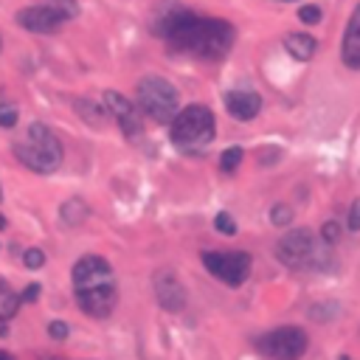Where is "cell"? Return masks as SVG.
I'll return each mask as SVG.
<instances>
[{
  "label": "cell",
  "mask_w": 360,
  "mask_h": 360,
  "mask_svg": "<svg viewBox=\"0 0 360 360\" xmlns=\"http://www.w3.org/2000/svg\"><path fill=\"white\" fill-rule=\"evenodd\" d=\"M152 31L163 37L172 51L194 56V59H208V62L225 59L236 39V31L228 20L202 17L188 8H177L174 3H166Z\"/></svg>",
  "instance_id": "6da1fadb"
},
{
  "label": "cell",
  "mask_w": 360,
  "mask_h": 360,
  "mask_svg": "<svg viewBox=\"0 0 360 360\" xmlns=\"http://www.w3.org/2000/svg\"><path fill=\"white\" fill-rule=\"evenodd\" d=\"M73 295H76V304L84 315L90 318H110L115 304H118V287H115V273L110 267L107 259L90 253V256H82L76 264H73Z\"/></svg>",
  "instance_id": "7a4b0ae2"
},
{
  "label": "cell",
  "mask_w": 360,
  "mask_h": 360,
  "mask_svg": "<svg viewBox=\"0 0 360 360\" xmlns=\"http://www.w3.org/2000/svg\"><path fill=\"white\" fill-rule=\"evenodd\" d=\"M276 259L290 270H307V273H332V270H338L335 253L309 228L287 231L276 245Z\"/></svg>",
  "instance_id": "3957f363"
},
{
  "label": "cell",
  "mask_w": 360,
  "mask_h": 360,
  "mask_svg": "<svg viewBox=\"0 0 360 360\" xmlns=\"http://www.w3.org/2000/svg\"><path fill=\"white\" fill-rule=\"evenodd\" d=\"M214 135H217V121H214V112L205 104H188V107H183L174 115V121L169 124V141L183 155H200V152H205L211 146Z\"/></svg>",
  "instance_id": "277c9868"
},
{
  "label": "cell",
  "mask_w": 360,
  "mask_h": 360,
  "mask_svg": "<svg viewBox=\"0 0 360 360\" xmlns=\"http://www.w3.org/2000/svg\"><path fill=\"white\" fill-rule=\"evenodd\" d=\"M14 155L22 166H28L37 174H51L62 166V143L53 135L51 127L34 121L20 141H14Z\"/></svg>",
  "instance_id": "5b68a950"
},
{
  "label": "cell",
  "mask_w": 360,
  "mask_h": 360,
  "mask_svg": "<svg viewBox=\"0 0 360 360\" xmlns=\"http://www.w3.org/2000/svg\"><path fill=\"white\" fill-rule=\"evenodd\" d=\"M135 96H138V110L158 124H172L174 115L180 112V93L163 76H143L135 84Z\"/></svg>",
  "instance_id": "8992f818"
},
{
  "label": "cell",
  "mask_w": 360,
  "mask_h": 360,
  "mask_svg": "<svg viewBox=\"0 0 360 360\" xmlns=\"http://www.w3.org/2000/svg\"><path fill=\"white\" fill-rule=\"evenodd\" d=\"M307 332L301 326H278L253 340L256 352L267 360H301L307 352Z\"/></svg>",
  "instance_id": "52a82bcc"
},
{
  "label": "cell",
  "mask_w": 360,
  "mask_h": 360,
  "mask_svg": "<svg viewBox=\"0 0 360 360\" xmlns=\"http://www.w3.org/2000/svg\"><path fill=\"white\" fill-rule=\"evenodd\" d=\"M200 259H202L205 270L228 287H242L248 281L250 264H253L248 250H202Z\"/></svg>",
  "instance_id": "ba28073f"
},
{
  "label": "cell",
  "mask_w": 360,
  "mask_h": 360,
  "mask_svg": "<svg viewBox=\"0 0 360 360\" xmlns=\"http://www.w3.org/2000/svg\"><path fill=\"white\" fill-rule=\"evenodd\" d=\"M104 107H107V112L118 121L121 132H124L129 141H135V138H141V135H143L141 115H138L135 104H132L127 96H121L118 90H104Z\"/></svg>",
  "instance_id": "9c48e42d"
},
{
  "label": "cell",
  "mask_w": 360,
  "mask_h": 360,
  "mask_svg": "<svg viewBox=\"0 0 360 360\" xmlns=\"http://www.w3.org/2000/svg\"><path fill=\"white\" fill-rule=\"evenodd\" d=\"M152 287H155V301L166 312H180L186 307V287L172 270H158L152 278Z\"/></svg>",
  "instance_id": "30bf717a"
},
{
  "label": "cell",
  "mask_w": 360,
  "mask_h": 360,
  "mask_svg": "<svg viewBox=\"0 0 360 360\" xmlns=\"http://www.w3.org/2000/svg\"><path fill=\"white\" fill-rule=\"evenodd\" d=\"M17 22L25 28V31H34V34H53L62 28L65 17L59 11H53L51 6L39 3V6H25L17 11Z\"/></svg>",
  "instance_id": "8fae6325"
},
{
  "label": "cell",
  "mask_w": 360,
  "mask_h": 360,
  "mask_svg": "<svg viewBox=\"0 0 360 360\" xmlns=\"http://www.w3.org/2000/svg\"><path fill=\"white\" fill-rule=\"evenodd\" d=\"M222 101H225V110L231 112V118H236V121H253L262 112V96L248 87L228 90L222 96Z\"/></svg>",
  "instance_id": "7c38bea8"
},
{
  "label": "cell",
  "mask_w": 360,
  "mask_h": 360,
  "mask_svg": "<svg viewBox=\"0 0 360 360\" xmlns=\"http://www.w3.org/2000/svg\"><path fill=\"white\" fill-rule=\"evenodd\" d=\"M340 59L349 70H360V3L354 6L346 31H343V42H340Z\"/></svg>",
  "instance_id": "4fadbf2b"
},
{
  "label": "cell",
  "mask_w": 360,
  "mask_h": 360,
  "mask_svg": "<svg viewBox=\"0 0 360 360\" xmlns=\"http://www.w3.org/2000/svg\"><path fill=\"white\" fill-rule=\"evenodd\" d=\"M284 51L298 62H309L315 56V51H318V42H315V37H309L304 31H295V34L284 37Z\"/></svg>",
  "instance_id": "5bb4252c"
},
{
  "label": "cell",
  "mask_w": 360,
  "mask_h": 360,
  "mask_svg": "<svg viewBox=\"0 0 360 360\" xmlns=\"http://www.w3.org/2000/svg\"><path fill=\"white\" fill-rule=\"evenodd\" d=\"M20 295L0 278V321H11L14 315H17V309H20Z\"/></svg>",
  "instance_id": "9a60e30c"
},
{
  "label": "cell",
  "mask_w": 360,
  "mask_h": 360,
  "mask_svg": "<svg viewBox=\"0 0 360 360\" xmlns=\"http://www.w3.org/2000/svg\"><path fill=\"white\" fill-rule=\"evenodd\" d=\"M59 214H62V219L68 222V225H79L84 217H87V205L82 202V200H68V202H62V208H59Z\"/></svg>",
  "instance_id": "2e32d148"
},
{
  "label": "cell",
  "mask_w": 360,
  "mask_h": 360,
  "mask_svg": "<svg viewBox=\"0 0 360 360\" xmlns=\"http://www.w3.org/2000/svg\"><path fill=\"white\" fill-rule=\"evenodd\" d=\"M76 110H79V115H82L84 121H90L93 127H101V124H104V110H101L98 104L79 98V101H76Z\"/></svg>",
  "instance_id": "e0dca14e"
},
{
  "label": "cell",
  "mask_w": 360,
  "mask_h": 360,
  "mask_svg": "<svg viewBox=\"0 0 360 360\" xmlns=\"http://www.w3.org/2000/svg\"><path fill=\"white\" fill-rule=\"evenodd\" d=\"M242 158H245L242 146H231V149H225V152L219 155V169H222V172H233V169L242 163Z\"/></svg>",
  "instance_id": "ac0fdd59"
},
{
  "label": "cell",
  "mask_w": 360,
  "mask_h": 360,
  "mask_svg": "<svg viewBox=\"0 0 360 360\" xmlns=\"http://www.w3.org/2000/svg\"><path fill=\"white\" fill-rule=\"evenodd\" d=\"M270 222L278 225V228L292 225V208H290L287 202H276V205L270 208Z\"/></svg>",
  "instance_id": "d6986e66"
},
{
  "label": "cell",
  "mask_w": 360,
  "mask_h": 360,
  "mask_svg": "<svg viewBox=\"0 0 360 360\" xmlns=\"http://www.w3.org/2000/svg\"><path fill=\"white\" fill-rule=\"evenodd\" d=\"M42 3L51 6L53 11H59V14L65 17V22L73 20V17L79 14V3H76V0H42Z\"/></svg>",
  "instance_id": "ffe728a7"
},
{
  "label": "cell",
  "mask_w": 360,
  "mask_h": 360,
  "mask_svg": "<svg viewBox=\"0 0 360 360\" xmlns=\"http://www.w3.org/2000/svg\"><path fill=\"white\" fill-rule=\"evenodd\" d=\"M321 17H323V14H321V8H318L315 3H307V6L298 8V20H301L304 25H318Z\"/></svg>",
  "instance_id": "44dd1931"
},
{
  "label": "cell",
  "mask_w": 360,
  "mask_h": 360,
  "mask_svg": "<svg viewBox=\"0 0 360 360\" xmlns=\"http://www.w3.org/2000/svg\"><path fill=\"white\" fill-rule=\"evenodd\" d=\"M214 228H217L219 233H225V236H233V233H236V222H233V217L225 214V211H219V214L214 217Z\"/></svg>",
  "instance_id": "7402d4cb"
},
{
  "label": "cell",
  "mask_w": 360,
  "mask_h": 360,
  "mask_svg": "<svg viewBox=\"0 0 360 360\" xmlns=\"http://www.w3.org/2000/svg\"><path fill=\"white\" fill-rule=\"evenodd\" d=\"M321 239H323L326 245H338V239H340V225H338L335 219H326V222L321 225Z\"/></svg>",
  "instance_id": "603a6c76"
},
{
  "label": "cell",
  "mask_w": 360,
  "mask_h": 360,
  "mask_svg": "<svg viewBox=\"0 0 360 360\" xmlns=\"http://www.w3.org/2000/svg\"><path fill=\"white\" fill-rule=\"evenodd\" d=\"M22 264H25L28 270H39V267L45 264V253H42L39 248H28V250L22 253Z\"/></svg>",
  "instance_id": "cb8c5ba5"
},
{
  "label": "cell",
  "mask_w": 360,
  "mask_h": 360,
  "mask_svg": "<svg viewBox=\"0 0 360 360\" xmlns=\"http://www.w3.org/2000/svg\"><path fill=\"white\" fill-rule=\"evenodd\" d=\"M17 107H11V104H0V127L3 129H11L14 124H17Z\"/></svg>",
  "instance_id": "d4e9b609"
},
{
  "label": "cell",
  "mask_w": 360,
  "mask_h": 360,
  "mask_svg": "<svg viewBox=\"0 0 360 360\" xmlns=\"http://www.w3.org/2000/svg\"><path fill=\"white\" fill-rule=\"evenodd\" d=\"M326 312H338V307L335 304H315V307H309V318L312 321H329Z\"/></svg>",
  "instance_id": "484cf974"
},
{
  "label": "cell",
  "mask_w": 360,
  "mask_h": 360,
  "mask_svg": "<svg viewBox=\"0 0 360 360\" xmlns=\"http://www.w3.org/2000/svg\"><path fill=\"white\" fill-rule=\"evenodd\" d=\"M48 335H51L53 340H65V338L70 335V326H68L65 321H51V323H48Z\"/></svg>",
  "instance_id": "4316f807"
},
{
  "label": "cell",
  "mask_w": 360,
  "mask_h": 360,
  "mask_svg": "<svg viewBox=\"0 0 360 360\" xmlns=\"http://www.w3.org/2000/svg\"><path fill=\"white\" fill-rule=\"evenodd\" d=\"M349 228L352 231H360V197L352 202V208H349Z\"/></svg>",
  "instance_id": "83f0119b"
},
{
  "label": "cell",
  "mask_w": 360,
  "mask_h": 360,
  "mask_svg": "<svg viewBox=\"0 0 360 360\" xmlns=\"http://www.w3.org/2000/svg\"><path fill=\"white\" fill-rule=\"evenodd\" d=\"M37 298H39V284H28L20 295V301H37Z\"/></svg>",
  "instance_id": "f1b7e54d"
},
{
  "label": "cell",
  "mask_w": 360,
  "mask_h": 360,
  "mask_svg": "<svg viewBox=\"0 0 360 360\" xmlns=\"http://www.w3.org/2000/svg\"><path fill=\"white\" fill-rule=\"evenodd\" d=\"M0 360H14V357H11L8 352H0Z\"/></svg>",
  "instance_id": "f546056e"
},
{
  "label": "cell",
  "mask_w": 360,
  "mask_h": 360,
  "mask_svg": "<svg viewBox=\"0 0 360 360\" xmlns=\"http://www.w3.org/2000/svg\"><path fill=\"white\" fill-rule=\"evenodd\" d=\"M3 228H6V217L0 214V231H3Z\"/></svg>",
  "instance_id": "4dcf8cb0"
},
{
  "label": "cell",
  "mask_w": 360,
  "mask_h": 360,
  "mask_svg": "<svg viewBox=\"0 0 360 360\" xmlns=\"http://www.w3.org/2000/svg\"><path fill=\"white\" fill-rule=\"evenodd\" d=\"M278 3H292V0H278Z\"/></svg>",
  "instance_id": "1f68e13d"
},
{
  "label": "cell",
  "mask_w": 360,
  "mask_h": 360,
  "mask_svg": "<svg viewBox=\"0 0 360 360\" xmlns=\"http://www.w3.org/2000/svg\"><path fill=\"white\" fill-rule=\"evenodd\" d=\"M0 200H3V191H0Z\"/></svg>",
  "instance_id": "d6a6232c"
},
{
  "label": "cell",
  "mask_w": 360,
  "mask_h": 360,
  "mask_svg": "<svg viewBox=\"0 0 360 360\" xmlns=\"http://www.w3.org/2000/svg\"><path fill=\"white\" fill-rule=\"evenodd\" d=\"M51 360H56V357H51Z\"/></svg>",
  "instance_id": "836d02e7"
}]
</instances>
